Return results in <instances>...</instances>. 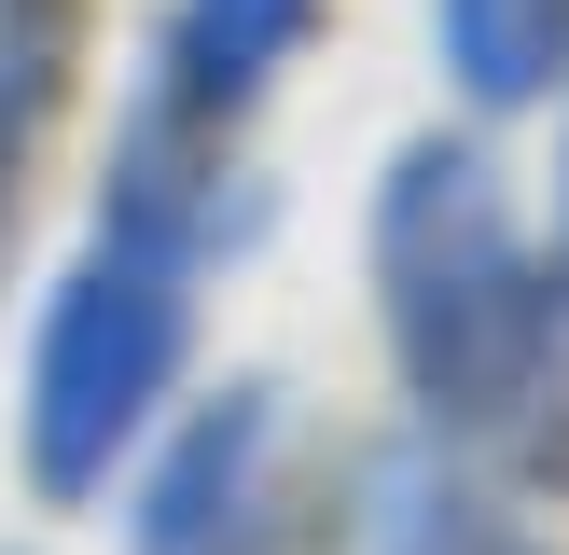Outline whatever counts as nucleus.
Returning a JSON list of instances; mask_svg holds the SVG:
<instances>
[{
    "label": "nucleus",
    "mask_w": 569,
    "mask_h": 555,
    "mask_svg": "<svg viewBox=\"0 0 569 555\" xmlns=\"http://www.w3.org/2000/svg\"><path fill=\"white\" fill-rule=\"evenodd\" d=\"M209 181H222V125H194L181 98H139L126 153H111L98 236L70 250L42 305V347H28V472L42 500L111 486L139 431H153L167 375L194 347V250H209Z\"/></svg>",
    "instance_id": "obj_1"
},
{
    "label": "nucleus",
    "mask_w": 569,
    "mask_h": 555,
    "mask_svg": "<svg viewBox=\"0 0 569 555\" xmlns=\"http://www.w3.org/2000/svg\"><path fill=\"white\" fill-rule=\"evenodd\" d=\"M376 320L431 431H515L556 375V264L472 139H403L376 181Z\"/></svg>",
    "instance_id": "obj_2"
},
{
    "label": "nucleus",
    "mask_w": 569,
    "mask_h": 555,
    "mask_svg": "<svg viewBox=\"0 0 569 555\" xmlns=\"http://www.w3.org/2000/svg\"><path fill=\"white\" fill-rule=\"evenodd\" d=\"M278 458H292V416H278L264 375L209 389V403L181 416V444L153 458V486H139V555H292V486H278Z\"/></svg>",
    "instance_id": "obj_3"
},
{
    "label": "nucleus",
    "mask_w": 569,
    "mask_h": 555,
    "mask_svg": "<svg viewBox=\"0 0 569 555\" xmlns=\"http://www.w3.org/2000/svg\"><path fill=\"white\" fill-rule=\"evenodd\" d=\"M306 28H320V0H181V14H167V98H181L194 125H237V111L292 70Z\"/></svg>",
    "instance_id": "obj_4"
},
{
    "label": "nucleus",
    "mask_w": 569,
    "mask_h": 555,
    "mask_svg": "<svg viewBox=\"0 0 569 555\" xmlns=\"http://www.w3.org/2000/svg\"><path fill=\"white\" fill-rule=\"evenodd\" d=\"M431 56L472 111H528L569 83V0H431Z\"/></svg>",
    "instance_id": "obj_5"
},
{
    "label": "nucleus",
    "mask_w": 569,
    "mask_h": 555,
    "mask_svg": "<svg viewBox=\"0 0 569 555\" xmlns=\"http://www.w3.org/2000/svg\"><path fill=\"white\" fill-rule=\"evenodd\" d=\"M56 98H70V0H0V236H14V181L42 153Z\"/></svg>",
    "instance_id": "obj_6"
},
{
    "label": "nucleus",
    "mask_w": 569,
    "mask_h": 555,
    "mask_svg": "<svg viewBox=\"0 0 569 555\" xmlns=\"http://www.w3.org/2000/svg\"><path fill=\"white\" fill-rule=\"evenodd\" d=\"M376 555H542V542L487 486H459V472H389L376 486Z\"/></svg>",
    "instance_id": "obj_7"
},
{
    "label": "nucleus",
    "mask_w": 569,
    "mask_h": 555,
    "mask_svg": "<svg viewBox=\"0 0 569 555\" xmlns=\"http://www.w3.org/2000/svg\"><path fill=\"white\" fill-rule=\"evenodd\" d=\"M556 250H569V139H556Z\"/></svg>",
    "instance_id": "obj_8"
}]
</instances>
